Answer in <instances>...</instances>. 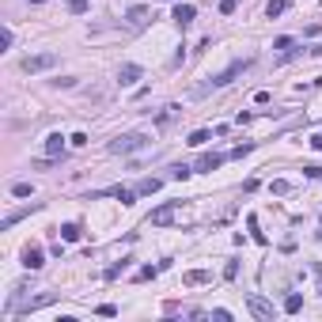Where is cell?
Wrapping results in <instances>:
<instances>
[{"instance_id": "cell-31", "label": "cell", "mask_w": 322, "mask_h": 322, "mask_svg": "<svg viewBox=\"0 0 322 322\" xmlns=\"http://www.w3.org/2000/svg\"><path fill=\"white\" fill-rule=\"evenodd\" d=\"M235 8H239V0H220V12H224V15H231Z\"/></svg>"}, {"instance_id": "cell-6", "label": "cell", "mask_w": 322, "mask_h": 322, "mask_svg": "<svg viewBox=\"0 0 322 322\" xmlns=\"http://www.w3.org/2000/svg\"><path fill=\"white\" fill-rule=\"evenodd\" d=\"M178 205H182V201H163L160 208H152V216H148V224H156V228H163V224H171V220H175V212H178Z\"/></svg>"}, {"instance_id": "cell-5", "label": "cell", "mask_w": 322, "mask_h": 322, "mask_svg": "<svg viewBox=\"0 0 322 322\" xmlns=\"http://www.w3.org/2000/svg\"><path fill=\"white\" fill-rule=\"evenodd\" d=\"M91 197H117L121 205L129 208V205H137V197H140V193H137V190H125V186H110V190H95Z\"/></svg>"}, {"instance_id": "cell-30", "label": "cell", "mask_w": 322, "mask_h": 322, "mask_svg": "<svg viewBox=\"0 0 322 322\" xmlns=\"http://www.w3.org/2000/svg\"><path fill=\"white\" fill-rule=\"evenodd\" d=\"M224 277H228V280L239 277V262H228V265H224Z\"/></svg>"}, {"instance_id": "cell-25", "label": "cell", "mask_w": 322, "mask_h": 322, "mask_svg": "<svg viewBox=\"0 0 322 322\" xmlns=\"http://www.w3.org/2000/svg\"><path fill=\"white\" fill-rule=\"evenodd\" d=\"M30 193H34L30 182H15V186H12V197H30Z\"/></svg>"}, {"instance_id": "cell-14", "label": "cell", "mask_w": 322, "mask_h": 322, "mask_svg": "<svg viewBox=\"0 0 322 322\" xmlns=\"http://www.w3.org/2000/svg\"><path fill=\"white\" fill-rule=\"evenodd\" d=\"M288 8H292V0H269V4H265V19H277V15H284Z\"/></svg>"}, {"instance_id": "cell-15", "label": "cell", "mask_w": 322, "mask_h": 322, "mask_svg": "<svg viewBox=\"0 0 322 322\" xmlns=\"http://www.w3.org/2000/svg\"><path fill=\"white\" fill-rule=\"evenodd\" d=\"M182 280H186V284L193 288V284H208V280H212V273H208V269H190V273H186Z\"/></svg>"}, {"instance_id": "cell-17", "label": "cell", "mask_w": 322, "mask_h": 322, "mask_svg": "<svg viewBox=\"0 0 322 322\" xmlns=\"http://www.w3.org/2000/svg\"><path fill=\"white\" fill-rule=\"evenodd\" d=\"M129 262H133V258H121V262H117V265H110V269H106L103 277H106V280H117V277H121V273H125V269H129Z\"/></svg>"}, {"instance_id": "cell-28", "label": "cell", "mask_w": 322, "mask_h": 322, "mask_svg": "<svg viewBox=\"0 0 322 322\" xmlns=\"http://www.w3.org/2000/svg\"><path fill=\"white\" fill-rule=\"evenodd\" d=\"M69 144H72V148H84V144H88V133H72V137H69Z\"/></svg>"}, {"instance_id": "cell-24", "label": "cell", "mask_w": 322, "mask_h": 322, "mask_svg": "<svg viewBox=\"0 0 322 322\" xmlns=\"http://www.w3.org/2000/svg\"><path fill=\"white\" fill-rule=\"evenodd\" d=\"M208 137H212V133H208V129H197V133H190V140H186V144L201 148V144H205V140H208Z\"/></svg>"}, {"instance_id": "cell-38", "label": "cell", "mask_w": 322, "mask_h": 322, "mask_svg": "<svg viewBox=\"0 0 322 322\" xmlns=\"http://www.w3.org/2000/svg\"><path fill=\"white\" fill-rule=\"evenodd\" d=\"M30 4H46V0H30Z\"/></svg>"}, {"instance_id": "cell-19", "label": "cell", "mask_w": 322, "mask_h": 322, "mask_svg": "<svg viewBox=\"0 0 322 322\" xmlns=\"http://www.w3.org/2000/svg\"><path fill=\"white\" fill-rule=\"evenodd\" d=\"M160 186H163L160 178H140V182H137V193H156Z\"/></svg>"}, {"instance_id": "cell-13", "label": "cell", "mask_w": 322, "mask_h": 322, "mask_svg": "<svg viewBox=\"0 0 322 322\" xmlns=\"http://www.w3.org/2000/svg\"><path fill=\"white\" fill-rule=\"evenodd\" d=\"M23 265H27V269H42V265H46L42 250H38V247H27V250H23Z\"/></svg>"}, {"instance_id": "cell-26", "label": "cell", "mask_w": 322, "mask_h": 322, "mask_svg": "<svg viewBox=\"0 0 322 322\" xmlns=\"http://www.w3.org/2000/svg\"><path fill=\"white\" fill-rule=\"evenodd\" d=\"M88 8H91L88 0H69V12H72V15H84Z\"/></svg>"}, {"instance_id": "cell-39", "label": "cell", "mask_w": 322, "mask_h": 322, "mask_svg": "<svg viewBox=\"0 0 322 322\" xmlns=\"http://www.w3.org/2000/svg\"><path fill=\"white\" fill-rule=\"evenodd\" d=\"M319 220H322V216H319Z\"/></svg>"}, {"instance_id": "cell-32", "label": "cell", "mask_w": 322, "mask_h": 322, "mask_svg": "<svg viewBox=\"0 0 322 322\" xmlns=\"http://www.w3.org/2000/svg\"><path fill=\"white\" fill-rule=\"evenodd\" d=\"M273 49H292V38H288V34H280L277 42H273Z\"/></svg>"}, {"instance_id": "cell-8", "label": "cell", "mask_w": 322, "mask_h": 322, "mask_svg": "<svg viewBox=\"0 0 322 322\" xmlns=\"http://www.w3.org/2000/svg\"><path fill=\"white\" fill-rule=\"evenodd\" d=\"M193 15H197V8H193V4H175V12H171V19H175L178 27L186 30L193 23Z\"/></svg>"}, {"instance_id": "cell-29", "label": "cell", "mask_w": 322, "mask_h": 322, "mask_svg": "<svg viewBox=\"0 0 322 322\" xmlns=\"http://www.w3.org/2000/svg\"><path fill=\"white\" fill-rule=\"evenodd\" d=\"M15 42V34H12V27H4V30H0V46H4V49H8V46H12Z\"/></svg>"}, {"instance_id": "cell-7", "label": "cell", "mask_w": 322, "mask_h": 322, "mask_svg": "<svg viewBox=\"0 0 322 322\" xmlns=\"http://www.w3.org/2000/svg\"><path fill=\"white\" fill-rule=\"evenodd\" d=\"M148 19H152V12H148L144 4H137V8H129V12H125V23H129V30H144Z\"/></svg>"}, {"instance_id": "cell-4", "label": "cell", "mask_w": 322, "mask_h": 322, "mask_svg": "<svg viewBox=\"0 0 322 322\" xmlns=\"http://www.w3.org/2000/svg\"><path fill=\"white\" fill-rule=\"evenodd\" d=\"M57 65V53H34V57H23V72H46Z\"/></svg>"}, {"instance_id": "cell-11", "label": "cell", "mask_w": 322, "mask_h": 322, "mask_svg": "<svg viewBox=\"0 0 322 322\" xmlns=\"http://www.w3.org/2000/svg\"><path fill=\"white\" fill-rule=\"evenodd\" d=\"M220 163H228V156H224V152H205V156L197 160V167H193V171H216Z\"/></svg>"}, {"instance_id": "cell-20", "label": "cell", "mask_w": 322, "mask_h": 322, "mask_svg": "<svg viewBox=\"0 0 322 322\" xmlns=\"http://www.w3.org/2000/svg\"><path fill=\"white\" fill-rule=\"evenodd\" d=\"M178 114H182V106H175V103H171V106H163V114L156 117V121H160V125H167V121H175Z\"/></svg>"}, {"instance_id": "cell-12", "label": "cell", "mask_w": 322, "mask_h": 322, "mask_svg": "<svg viewBox=\"0 0 322 322\" xmlns=\"http://www.w3.org/2000/svg\"><path fill=\"white\" fill-rule=\"evenodd\" d=\"M53 299H57V292H46V296H34V299H27V303H23V315H30V311H42V307H49V303H53Z\"/></svg>"}, {"instance_id": "cell-10", "label": "cell", "mask_w": 322, "mask_h": 322, "mask_svg": "<svg viewBox=\"0 0 322 322\" xmlns=\"http://www.w3.org/2000/svg\"><path fill=\"white\" fill-rule=\"evenodd\" d=\"M65 140H69V137L49 133V137H46V156H49V160H61V156H65Z\"/></svg>"}, {"instance_id": "cell-23", "label": "cell", "mask_w": 322, "mask_h": 322, "mask_svg": "<svg viewBox=\"0 0 322 322\" xmlns=\"http://www.w3.org/2000/svg\"><path fill=\"white\" fill-rule=\"evenodd\" d=\"M160 269H163V265H140V269H137V280H152Z\"/></svg>"}, {"instance_id": "cell-16", "label": "cell", "mask_w": 322, "mask_h": 322, "mask_svg": "<svg viewBox=\"0 0 322 322\" xmlns=\"http://www.w3.org/2000/svg\"><path fill=\"white\" fill-rule=\"evenodd\" d=\"M57 235L65 239V243H76V239H80L84 231H80V224H61V228H57Z\"/></svg>"}, {"instance_id": "cell-33", "label": "cell", "mask_w": 322, "mask_h": 322, "mask_svg": "<svg viewBox=\"0 0 322 322\" xmlns=\"http://www.w3.org/2000/svg\"><path fill=\"white\" fill-rule=\"evenodd\" d=\"M212 319H216V322H231V311H224V307H216V311H212Z\"/></svg>"}, {"instance_id": "cell-1", "label": "cell", "mask_w": 322, "mask_h": 322, "mask_svg": "<svg viewBox=\"0 0 322 322\" xmlns=\"http://www.w3.org/2000/svg\"><path fill=\"white\" fill-rule=\"evenodd\" d=\"M247 69H250V57H243V61H231V65H228L224 72H216L212 80H208V84H197V88L190 91V99H205V95H208L212 88H228V84H231L235 76H243Z\"/></svg>"}, {"instance_id": "cell-36", "label": "cell", "mask_w": 322, "mask_h": 322, "mask_svg": "<svg viewBox=\"0 0 322 322\" xmlns=\"http://www.w3.org/2000/svg\"><path fill=\"white\" fill-rule=\"evenodd\" d=\"M315 277H319V296H322V262H315Z\"/></svg>"}, {"instance_id": "cell-18", "label": "cell", "mask_w": 322, "mask_h": 322, "mask_svg": "<svg viewBox=\"0 0 322 322\" xmlns=\"http://www.w3.org/2000/svg\"><path fill=\"white\" fill-rule=\"evenodd\" d=\"M299 307H303V296H299V292H288V296H284V311H288V315H296Z\"/></svg>"}, {"instance_id": "cell-22", "label": "cell", "mask_w": 322, "mask_h": 322, "mask_svg": "<svg viewBox=\"0 0 322 322\" xmlns=\"http://www.w3.org/2000/svg\"><path fill=\"white\" fill-rule=\"evenodd\" d=\"M247 228H250V239H254V243H265V235L258 231V216H254V212L247 216Z\"/></svg>"}, {"instance_id": "cell-9", "label": "cell", "mask_w": 322, "mask_h": 322, "mask_svg": "<svg viewBox=\"0 0 322 322\" xmlns=\"http://www.w3.org/2000/svg\"><path fill=\"white\" fill-rule=\"evenodd\" d=\"M140 76H144L140 65H121V69H117V84H121V88H129V84H137Z\"/></svg>"}, {"instance_id": "cell-21", "label": "cell", "mask_w": 322, "mask_h": 322, "mask_svg": "<svg viewBox=\"0 0 322 322\" xmlns=\"http://www.w3.org/2000/svg\"><path fill=\"white\" fill-rule=\"evenodd\" d=\"M190 175H193V167H186V163H175V167H171V178H178V182H186Z\"/></svg>"}, {"instance_id": "cell-2", "label": "cell", "mask_w": 322, "mask_h": 322, "mask_svg": "<svg viewBox=\"0 0 322 322\" xmlns=\"http://www.w3.org/2000/svg\"><path fill=\"white\" fill-rule=\"evenodd\" d=\"M148 144H152L148 133H117L114 140L106 144V152H110V156H133V152H144Z\"/></svg>"}, {"instance_id": "cell-27", "label": "cell", "mask_w": 322, "mask_h": 322, "mask_svg": "<svg viewBox=\"0 0 322 322\" xmlns=\"http://www.w3.org/2000/svg\"><path fill=\"white\" fill-rule=\"evenodd\" d=\"M273 193H277V197H284V193H292V182H284V178H277V182H273Z\"/></svg>"}, {"instance_id": "cell-35", "label": "cell", "mask_w": 322, "mask_h": 322, "mask_svg": "<svg viewBox=\"0 0 322 322\" xmlns=\"http://www.w3.org/2000/svg\"><path fill=\"white\" fill-rule=\"evenodd\" d=\"M303 175H307V178H319V175H322V167H315V163H307V167H303Z\"/></svg>"}, {"instance_id": "cell-34", "label": "cell", "mask_w": 322, "mask_h": 322, "mask_svg": "<svg viewBox=\"0 0 322 322\" xmlns=\"http://www.w3.org/2000/svg\"><path fill=\"white\" fill-rule=\"evenodd\" d=\"M99 315H103V319H114L117 307H114V303H103V307H99Z\"/></svg>"}, {"instance_id": "cell-37", "label": "cell", "mask_w": 322, "mask_h": 322, "mask_svg": "<svg viewBox=\"0 0 322 322\" xmlns=\"http://www.w3.org/2000/svg\"><path fill=\"white\" fill-rule=\"evenodd\" d=\"M311 148H315V152H322V137H311Z\"/></svg>"}, {"instance_id": "cell-3", "label": "cell", "mask_w": 322, "mask_h": 322, "mask_svg": "<svg viewBox=\"0 0 322 322\" xmlns=\"http://www.w3.org/2000/svg\"><path fill=\"white\" fill-rule=\"evenodd\" d=\"M247 311L254 315V319H262V322L273 319V303H269L265 296H258V292H250V296H247Z\"/></svg>"}]
</instances>
